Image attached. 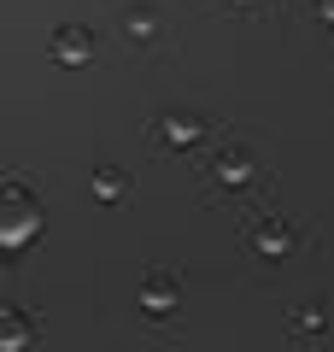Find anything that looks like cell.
Masks as SVG:
<instances>
[{
  "mask_svg": "<svg viewBox=\"0 0 334 352\" xmlns=\"http://www.w3.org/2000/svg\"><path fill=\"white\" fill-rule=\"evenodd\" d=\"M317 12H322V18H334V0H317Z\"/></svg>",
  "mask_w": 334,
  "mask_h": 352,
  "instance_id": "6da1fadb",
  "label": "cell"
}]
</instances>
